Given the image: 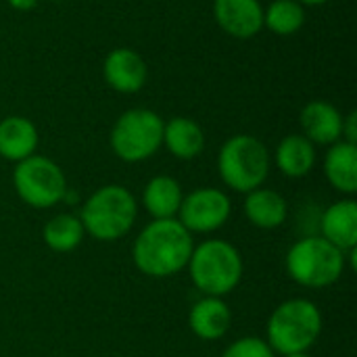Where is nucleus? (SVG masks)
<instances>
[{
  "instance_id": "nucleus-16",
  "label": "nucleus",
  "mask_w": 357,
  "mask_h": 357,
  "mask_svg": "<svg viewBox=\"0 0 357 357\" xmlns=\"http://www.w3.org/2000/svg\"><path fill=\"white\" fill-rule=\"evenodd\" d=\"M245 215L251 226L259 230H276L289 218L287 199L272 188H255L245 197Z\"/></svg>"
},
{
  "instance_id": "nucleus-27",
  "label": "nucleus",
  "mask_w": 357,
  "mask_h": 357,
  "mask_svg": "<svg viewBox=\"0 0 357 357\" xmlns=\"http://www.w3.org/2000/svg\"><path fill=\"white\" fill-rule=\"evenodd\" d=\"M282 357H310V354H307V351H301V354H289V356Z\"/></svg>"
},
{
  "instance_id": "nucleus-10",
  "label": "nucleus",
  "mask_w": 357,
  "mask_h": 357,
  "mask_svg": "<svg viewBox=\"0 0 357 357\" xmlns=\"http://www.w3.org/2000/svg\"><path fill=\"white\" fill-rule=\"evenodd\" d=\"M213 17L224 33L238 40H249L264 27L259 0H213Z\"/></svg>"
},
{
  "instance_id": "nucleus-23",
  "label": "nucleus",
  "mask_w": 357,
  "mask_h": 357,
  "mask_svg": "<svg viewBox=\"0 0 357 357\" xmlns=\"http://www.w3.org/2000/svg\"><path fill=\"white\" fill-rule=\"evenodd\" d=\"M222 357H276L274 349L266 339L259 337H243L226 347Z\"/></svg>"
},
{
  "instance_id": "nucleus-26",
  "label": "nucleus",
  "mask_w": 357,
  "mask_h": 357,
  "mask_svg": "<svg viewBox=\"0 0 357 357\" xmlns=\"http://www.w3.org/2000/svg\"><path fill=\"white\" fill-rule=\"evenodd\" d=\"M299 4H307V6H320V4H324V2H328V0H297Z\"/></svg>"
},
{
  "instance_id": "nucleus-9",
  "label": "nucleus",
  "mask_w": 357,
  "mask_h": 357,
  "mask_svg": "<svg viewBox=\"0 0 357 357\" xmlns=\"http://www.w3.org/2000/svg\"><path fill=\"white\" fill-rule=\"evenodd\" d=\"M232 213L230 197L220 188H195L184 195L178 222L190 234H211L226 226Z\"/></svg>"
},
{
  "instance_id": "nucleus-3",
  "label": "nucleus",
  "mask_w": 357,
  "mask_h": 357,
  "mask_svg": "<svg viewBox=\"0 0 357 357\" xmlns=\"http://www.w3.org/2000/svg\"><path fill=\"white\" fill-rule=\"evenodd\" d=\"M79 222L92 238L113 243L123 238L136 224L138 201L121 184H107L94 190L79 211Z\"/></svg>"
},
{
  "instance_id": "nucleus-19",
  "label": "nucleus",
  "mask_w": 357,
  "mask_h": 357,
  "mask_svg": "<svg viewBox=\"0 0 357 357\" xmlns=\"http://www.w3.org/2000/svg\"><path fill=\"white\" fill-rule=\"evenodd\" d=\"M184 192L176 178L172 176H155L146 182L142 190V205L153 220H172L178 218Z\"/></svg>"
},
{
  "instance_id": "nucleus-1",
  "label": "nucleus",
  "mask_w": 357,
  "mask_h": 357,
  "mask_svg": "<svg viewBox=\"0 0 357 357\" xmlns=\"http://www.w3.org/2000/svg\"><path fill=\"white\" fill-rule=\"evenodd\" d=\"M192 249V234L176 218L153 220L136 236L132 261L149 278H169L186 270Z\"/></svg>"
},
{
  "instance_id": "nucleus-15",
  "label": "nucleus",
  "mask_w": 357,
  "mask_h": 357,
  "mask_svg": "<svg viewBox=\"0 0 357 357\" xmlns=\"http://www.w3.org/2000/svg\"><path fill=\"white\" fill-rule=\"evenodd\" d=\"M40 142L38 128L33 121L21 115H10L0 121V157L19 163L36 155Z\"/></svg>"
},
{
  "instance_id": "nucleus-18",
  "label": "nucleus",
  "mask_w": 357,
  "mask_h": 357,
  "mask_svg": "<svg viewBox=\"0 0 357 357\" xmlns=\"http://www.w3.org/2000/svg\"><path fill=\"white\" fill-rule=\"evenodd\" d=\"M274 163L287 178H305L316 165V144H312L303 134H289L278 142Z\"/></svg>"
},
{
  "instance_id": "nucleus-20",
  "label": "nucleus",
  "mask_w": 357,
  "mask_h": 357,
  "mask_svg": "<svg viewBox=\"0 0 357 357\" xmlns=\"http://www.w3.org/2000/svg\"><path fill=\"white\" fill-rule=\"evenodd\" d=\"M163 144L174 157L190 161L203 153L205 132L190 117H174L163 123Z\"/></svg>"
},
{
  "instance_id": "nucleus-4",
  "label": "nucleus",
  "mask_w": 357,
  "mask_h": 357,
  "mask_svg": "<svg viewBox=\"0 0 357 357\" xmlns=\"http://www.w3.org/2000/svg\"><path fill=\"white\" fill-rule=\"evenodd\" d=\"M190 280L203 297H226L243 278V257L238 249L222 238L203 241L192 249L188 259Z\"/></svg>"
},
{
  "instance_id": "nucleus-5",
  "label": "nucleus",
  "mask_w": 357,
  "mask_h": 357,
  "mask_svg": "<svg viewBox=\"0 0 357 357\" xmlns=\"http://www.w3.org/2000/svg\"><path fill=\"white\" fill-rule=\"evenodd\" d=\"M270 165L272 157L268 146L251 134L228 138L218 153V174L222 182L230 190L243 195L264 186Z\"/></svg>"
},
{
  "instance_id": "nucleus-11",
  "label": "nucleus",
  "mask_w": 357,
  "mask_h": 357,
  "mask_svg": "<svg viewBox=\"0 0 357 357\" xmlns=\"http://www.w3.org/2000/svg\"><path fill=\"white\" fill-rule=\"evenodd\" d=\"M146 63L132 48H113L102 63V77L107 86L121 94H134L146 84Z\"/></svg>"
},
{
  "instance_id": "nucleus-21",
  "label": "nucleus",
  "mask_w": 357,
  "mask_h": 357,
  "mask_svg": "<svg viewBox=\"0 0 357 357\" xmlns=\"http://www.w3.org/2000/svg\"><path fill=\"white\" fill-rule=\"evenodd\" d=\"M86 230L77 215L73 213H59L50 218L42 230V238L46 247L54 253H69L82 245Z\"/></svg>"
},
{
  "instance_id": "nucleus-8",
  "label": "nucleus",
  "mask_w": 357,
  "mask_h": 357,
  "mask_svg": "<svg viewBox=\"0 0 357 357\" xmlns=\"http://www.w3.org/2000/svg\"><path fill=\"white\" fill-rule=\"evenodd\" d=\"M13 186L17 197L33 209H50L65 201L69 192L63 169L44 155H31L15 163Z\"/></svg>"
},
{
  "instance_id": "nucleus-6",
  "label": "nucleus",
  "mask_w": 357,
  "mask_h": 357,
  "mask_svg": "<svg viewBox=\"0 0 357 357\" xmlns=\"http://www.w3.org/2000/svg\"><path fill=\"white\" fill-rule=\"evenodd\" d=\"M284 266L289 278L299 287L326 289L343 276L347 257L326 238L305 236L289 249Z\"/></svg>"
},
{
  "instance_id": "nucleus-25",
  "label": "nucleus",
  "mask_w": 357,
  "mask_h": 357,
  "mask_svg": "<svg viewBox=\"0 0 357 357\" xmlns=\"http://www.w3.org/2000/svg\"><path fill=\"white\" fill-rule=\"evenodd\" d=\"M8 4L15 10H31L38 4V0H8Z\"/></svg>"
},
{
  "instance_id": "nucleus-13",
  "label": "nucleus",
  "mask_w": 357,
  "mask_h": 357,
  "mask_svg": "<svg viewBox=\"0 0 357 357\" xmlns=\"http://www.w3.org/2000/svg\"><path fill=\"white\" fill-rule=\"evenodd\" d=\"M232 312L222 297L199 299L188 314V326L201 341H220L228 335Z\"/></svg>"
},
{
  "instance_id": "nucleus-24",
  "label": "nucleus",
  "mask_w": 357,
  "mask_h": 357,
  "mask_svg": "<svg viewBox=\"0 0 357 357\" xmlns=\"http://www.w3.org/2000/svg\"><path fill=\"white\" fill-rule=\"evenodd\" d=\"M341 140H345V142H351V144H356L357 142V113L356 111H351L347 117H343V136H341Z\"/></svg>"
},
{
  "instance_id": "nucleus-2",
  "label": "nucleus",
  "mask_w": 357,
  "mask_h": 357,
  "mask_svg": "<svg viewBox=\"0 0 357 357\" xmlns=\"http://www.w3.org/2000/svg\"><path fill=\"white\" fill-rule=\"evenodd\" d=\"M324 328L320 307L303 297L287 299L268 318L266 341L276 356L301 354L316 345Z\"/></svg>"
},
{
  "instance_id": "nucleus-7",
  "label": "nucleus",
  "mask_w": 357,
  "mask_h": 357,
  "mask_svg": "<svg viewBox=\"0 0 357 357\" xmlns=\"http://www.w3.org/2000/svg\"><path fill=\"white\" fill-rule=\"evenodd\" d=\"M163 123L151 109L138 107L121 113L109 136L113 153L126 163L146 161L163 144Z\"/></svg>"
},
{
  "instance_id": "nucleus-22",
  "label": "nucleus",
  "mask_w": 357,
  "mask_h": 357,
  "mask_svg": "<svg viewBox=\"0 0 357 357\" xmlns=\"http://www.w3.org/2000/svg\"><path fill=\"white\" fill-rule=\"evenodd\" d=\"M264 25L276 36H293L305 25V8L297 0H274L264 10Z\"/></svg>"
},
{
  "instance_id": "nucleus-14",
  "label": "nucleus",
  "mask_w": 357,
  "mask_h": 357,
  "mask_svg": "<svg viewBox=\"0 0 357 357\" xmlns=\"http://www.w3.org/2000/svg\"><path fill=\"white\" fill-rule=\"evenodd\" d=\"M322 238H326L331 245L341 249L343 253L354 251L357 247V203L347 197L333 205L322 215L320 222Z\"/></svg>"
},
{
  "instance_id": "nucleus-12",
  "label": "nucleus",
  "mask_w": 357,
  "mask_h": 357,
  "mask_svg": "<svg viewBox=\"0 0 357 357\" xmlns=\"http://www.w3.org/2000/svg\"><path fill=\"white\" fill-rule=\"evenodd\" d=\"M303 136L312 144L331 146L343 136V115L341 111L326 100H312L301 109L299 115Z\"/></svg>"
},
{
  "instance_id": "nucleus-17",
  "label": "nucleus",
  "mask_w": 357,
  "mask_h": 357,
  "mask_svg": "<svg viewBox=\"0 0 357 357\" xmlns=\"http://www.w3.org/2000/svg\"><path fill=\"white\" fill-rule=\"evenodd\" d=\"M324 174L331 186L345 195L354 197L357 192V146L351 142L339 140L328 146L324 157Z\"/></svg>"
}]
</instances>
